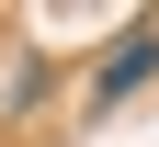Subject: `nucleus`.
<instances>
[{
    "label": "nucleus",
    "mask_w": 159,
    "mask_h": 147,
    "mask_svg": "<svg viewBox=\"0 0 159 147\" xmlns=\"http://www.w3.org/2000/svg\"><path fill=\"white\" fill-rule=\"evenodd\" d=\"M148 79H159V23H125L114 57H91V113H114V102L148 91Z\"/></svg>",
    "instance_id": "nucleus-1"
},
{
    "label": "nucleus",
    "mask_w": 159,
    "mask_h": 147,
    "mask_svg": "<svg viewBox=\"0 0 159 147\" xmlns=\"http://www.w3.org/2000/svg\"><path fill=\"white\" fill-rule=\"evenodd\" d=\"M46 102V57H11V91H0V113H34Z\"/></svg>",
    "instance_id": "nucleus-2"
}]
</instances>
